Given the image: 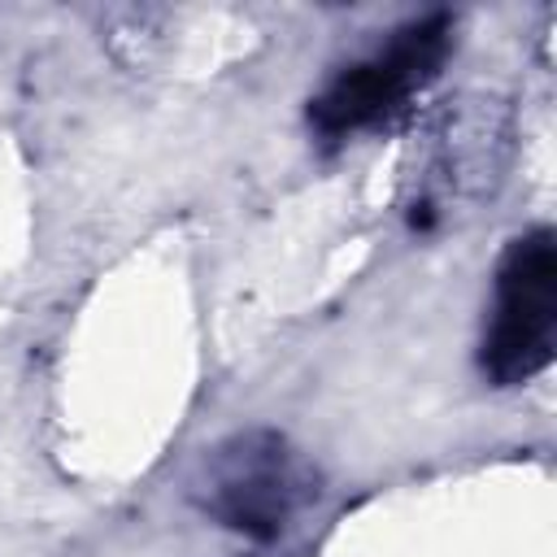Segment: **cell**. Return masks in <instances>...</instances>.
I'll list each match as a JSON object with an SVG mask.
<instances>
[{
	"instance_id": "cell-1",
	"label": "cell",
	"mask_w": 557,
	"mask_h": 557,
	"mask_svg": "<svg viewBox=\"0 0 557 557\" xmlns=\"http://www.w3.org/2000/svg\"><path fill=\"white\" fill-rule=\"evenodd\" d=\"M191 505L248 540H278L318 496L313 461L274 426H248L200 453L187 479Z\"/></svg>"
},
{
	"instance_id": "cell-2",
	"label": "cell",
	"mask_w": 557,
	"mask_h": 557,
	"mask_svg": "<svg viewBox=\"0 0 557 557\" xmlns=\"http://www.w3.org/2000/svg\"><path fill=\"white\" fill-rule=\"evenodd\" d=\"M453 13H426L396 26L387 44L326 78L309 100V126L331 144L392 126L440 78L453 52Z\"/></svg>"
},
{
	"instance_id": "cell-3",
	"label": "cell",
	"mask_w": 557,
	"mask_h": 557,
	"mask_svg": "<svg viewBox=\"0 0 557 557\" xmlns=\"http://www.w3.org/2000/svg\"><path fill=\"white\" fill-rule=\"evenodd\" d=\"M557 352V235L531 226L509 239L492 278V309L479 339V370L496 387L531 383Z\"/></svg>"
}]
</instances>
